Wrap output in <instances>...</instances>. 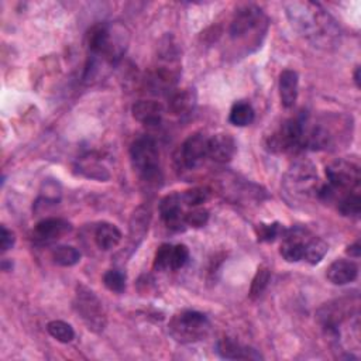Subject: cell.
Masks as SVG:
<instances>
[{"label": "cell", "mask_w": 361, "mask_h": 361, "mask_svg": "<svg viewBox=\"0 0 361 361\" xmlns=\"http://www.w3.org/2000/svg\"><path fill=\"white\" fill-rule=\"evenodd\" d=\"M286 18L292 29L317 49L334 47L340 37L336 20L313 2H291L285 5Z\"/></svg>", "instance_id": "cell-1"}, {"label": "cell", "mask_w": 361, "mask_h": 361, "mask_svg": "<svg viewBox=\"0 0 361 361\" xmlns=\"http://www.w3.org/2000/svg\"><path fill=\"white\" fill-rule=\"evenodd\" d=\"M127 36L125 29L109 23L95 25L87 34V46L89 51L84 80L91 82L101 72L103 65H115L126 50Z\"/></svg>", "instance_id": "cell-2"}, {"label": "cell", "mask_w": 361, "mask_h": 361, "mask_svg": "<svg viewBox=\"0 0 361 361\" xmlns=\"http://www.w3.org/2000/svg\"><path fill=\"white\" fill-rule=\"evenodd\" d=\"M327 184L320 185L317 198L326 203H336L351 192H360L361 172L355 163L347 160L333 161L326 167Z\"/></svg>", "instance_id": "cell-3"}, {"label": "cell", "mask_w": 361, "mask_h": 361, "mask_svg": "<svg viewBox=\"0 0 361 361\" xmlns=\"http://www.w3.org/2000/svg\"><path fill=\"white\" fill-rule=\"evenodd\" d=\"M267 29L268 19L264 12L254 5H247L234 13L229 27V37L234 44L247 46L250 53L251 46L257 49L261 44Z\"/></svg>", "instance_id": "cell-4"}, {"label": "cell", "mask_w": 361, "mask_h": 361, "mask_svg": "<svg viewBox=\"0 0 361 361\" xmlns=\"http://www.w3.org/2000/svg\"><path fill=\"white\" fill-rule=\"evenodd\" d=\"M282 188L289 202H303L317 196L320 185L316 167L306 160L293 163L284 175Z\"/></svg>", "instance_id": "cell-5"}, {"label": "cell", "mask_w": 361, "mask_h": 361, "mask_svg": "<svg viewBox=\"0 0 361 361\" xmlns=\"http://www.w3.org/2000/svg\"><path fill=\"white\" fill-rule=\"evenodd\" d=\"M130 160L133 168L144 182L158 184L163 179L160 168V151L153 137H137L130 147Z\"/></svg>", "instance_id": "cell-6"}, {"label": "cell", "mask_w": 361, "mask_h": 361, "mask_svg": "<svg viewBox=\"0 0 361 361\" xmlns=\"http://www.w3.org/2000/svg\"><path fill=\"white\" fill-rule=\"evenodd\" d=\"M210 330L206 315L198 310H182L175 313L170 323L168 331L172 338L182 344H191L203 340Z\"/></svg>", "instance_id": "cell-7"}, {"label": "cell", "mask_w": 361, "mask_h": 361, "mask_svg": "<svg viewBox=\"0 0 361 361\" xmlns=\"http://www.w3.org/2000/svg\"><path fill=\"white\" fill-rule=\"evenodd\" d=\"M74 308L82 322L94 333H102L108 323L106 309L98 295L85 285H78L75 291Z\"/></svg>", "instance_id": "cell-8"}, {"label": "cell", "mask_w": 361, "mask_h": 361, "mask_svg": "<svg viewBox=\"0 0 361 361\" xmlns=\"http://www.w3.org/2000/svg\"><path fill=\"white\" fill-rule=\"evenodd\" d=\"M306 113L284 120L279 127L268 136L267 147L274 153H296L303 150V125Z\"/></svg>", "instance_id": "cell-9"}, {"label": "cell", "mask_w": 361, "mask_h": 361, "mask_svg": "<svg viewBox=\"0 0 361 361\" xmlns=\"http://www.w3.org/2000/svg\"><path fill=\"white\" fill-rule=\"evenodd\" d=\"M209 137L202 133L189 136L181 147V161L185 168L195 170L208 158Z\"/></svg>", "instance_id": "cell-10"}, {"label": "cell", "mask_w": 361, "mask_h": 361, "mask_svg": "<svg viewBox=\"0 0 361 361\" xmlns=\"http://www.w3.org/2000/svg\"><path fill=\"white\" fill-rule=\"evenodd\" d=\"M182 206L181 194H171L161 199L160 215L170 230L179 232L185 229V212L182 210Z\"/></svg>", "instance_id": "cell-11"}, {"label": "cell", "mask_w": 361, "mask_h": 361, "mask_svg": "<svg viewBox=\"0 0 361 361\" xmlns=\"http://www.w3.org/2000/svg\"><path fill=\"white\" fill-rule=\"evenodd\" d=\"M72 230L68 220L61 217H47L40 220L33 230V239L37 243H51Z\"/></svg>", "instance_id": "cell-12"}, {"label": "cell", "mask_w": 361, "mask_h": 361, "mask_svg": "<svg viewBox=\"0 0 361 361\" xmlns=\"http://www.w3.org/2000/svg\"><path fill=\"white\" fill-rule=\"evenodd\" d=\"M237 151L236 141L233 136L227 133H219L209 137L208 141V157L216 163L226 164L232 161Z\"/></svg>", "instance_id": "cell-13"}, {"label": "cell", "mask_w": 361, "mask_h": 361, "mask_svg": "<svg viewBox=\"0 0 361 361\" xmlns=\"http://www.w3.org/2000/svg\"><path fill=\"white\" fill-rule=\"evenodd\" d=\"M216 353L224 360H261L262 355L253 347L244 346L230 337H223L216 344Z\"/></svg>", "instance_id": "cell-14"}, {"label": "cell", "mask_w": 361, "mask_h": 361, "mask_svg": "<svg viewBox=\"0 0 361 361\" xmlns=\"http://www.w3.org/2000/svg\"><path fill=\"white\" fill-rule=\"evenodd\" d=\"M326 277L334 285H347L357 279L358 265L351 260H336L327 268Z\"/></svg>", "instance_id": "cell-15"}, {"label": "cell", "mask_w": 361, "mask_h": 361, "mask_svg": "<svg viewBox=\"0 0 361 361\" xmlns=\"http://www.w3.org/2000/svg\"><path fill=\"white\" fill-rule=\"evenodd\" d=\"M133 118L144 126H158L163 120L164 109L161 103L154 101H139L132 108Z\"/></svg>", "instance_id": "cell-16"}, {"label": "cell", "mask_w": 361, "mask_h": 361, "mask_svg": "<svg viewBox=\"0 0 361 361\" xmlns=\"http://www.w3.org/2000/svg\"><path fill=\"white\" fill-rule=\"evenodd\" d=\"M298 87H299V77L292 70H285L279 75V99L285 109L293 108L298 101Z\"/></svg>", "instance_id": "cell-17"}, {"label": "cell", "mask_w": 361, "mask_h": 361, "mask_svg": "<svg viewBox=\"0 0 361 361\" xmlns=\"http://www.w3.org/2000/svg\"><path fill=\"white\" fill-rule=\"evenodd\" d=\"M122 240H123V234L115 224L108 222L98 224L95 230V243L101 250L103 251L113 250L122 243Z\"/></svg>", "instance_id": "cell-18"}, {"label": "cell", "mask_w": 361, "mask_h": 361, "mask_svg": "<svg viewBox=\"0 0 361 361\" xmlns=\"http://www.w3.org/2000/svg\"><path fill=\"white\" fill-rule=\"evenodd\" d=\"M196 102L194 89L172 91L168 99V108L174 115H186L189 113Z\"/></svg>", "instance_id": "cell-19"}, {"label": "cell", "mask_w": 361, "mask_h": 361, "mask_svg": "<svg viewBox=\"0 0 361 361\" xmlns=\"http://www.w3.org/2000/svg\"><path fill=\"white\" fill-rule=\"evenodd\" d=\"M327 250H329V246L324 240H322L320 237L308 234L303 246V261L312 265H316L323 260Z\"/></svg>", "instance_id": "cell-20"}, {"label": "cell", "mask_w": 361, "mask_h": 361, "mask_svg": "<svg viewBox=\"0 0 361 361\" xmlns=\"http://www.w3.org/2000/svg\"><path fill=\"white\" fill-rule=\"evenodd\" d=\"M254 118H255V112H254L253 106L248 102L240 101L232 106V110L229 115V122L233 126L246 127L253 123Z\"/></svg>", "instance_id": "cell-21"}, {"label": "cell", "mask_w": 361, "mask_h": 361, "mask_svg": "<svg viewBox=\"0 0 361 361\" xmlns=\"http://www.w3.org/2000/svg\"><path fill=\"white\" fill-rule=\"evenodd\" d=\"M51 258L61 267H72L81 261V253L72 246H58L53 250Z\"/></svg>", "instance_id": "cell-22"}, {"label": "cell", "mask_w": 361, "mask_h": 361, "mask_svg": "<svg viewBox=\"0 0 361 361\" xmlns=\"http://www.w3.org/2000/svg\"><path fill=\"white\" fill-rule=\"evenodd\" d=\"M337 210L343 216H350V217H358L361 213V196L360 192H351L341 199L336 202Z\"/></svg>", "instance_id": "cell-23"}, {"label": "cell", "mask_w": 361, "mask_h": 361, "mask_svg": "<svg viewBox=\"0 0 361 361\" xmlns=\"http://www.w3.org/2000/svg\"><path fill=\"white\" fill-rule=\"evenodd\" d=\"M80 174L91 178V179H98V181H106L109 179V172L106 171L105 167H102L96 158H85L80 163Z\"/></svg>", "instance_id": "cell-24"}, {"label": "cell", "mask_w": 361, "mask_h": 361, "mask_svg": "<svg viewBox=\"0 0 361 361\" xmlns=\"http://www.w3.org/2000/svg\"><path fill=\"white\" fill-rule=\"evenodd\" d=\"M47 330L51 337L60 343H71L75 338L72 326L64 320H53L47 324Z\"/></svg>", "instance_id": "cell-25"}, {"label": "cell", "mask_w": 361, "mask_h": 361, "mask_svg": "<svg viewBox=\"0 0 361 361\" xmlns=\"http://www.w3.org/2000/svg\"><path fill=\"white\" fill-rule=\"evenodd\" d=\"M270 279H271V271L267 265H260L254 278H253V282H251V286H250V298L251 299H257L260 298L264 291L267 289L268 284H270Z\"/></svg>", "instance_id": "cell-26"}, {"label": "cell", "mask_w": 361, "mask_h": 361, "mask_svg": "<svg viewBox=\"0 0 361 361\" xmlns=\"http://www.w3.org/2000/svg\"><path fill=\"white\" fill-rule=\"evenodd\" d=\"M105 286L115 293H122L126 289V274L120 270H109L103 275Z\"/></svg>", "instance_id": "cell-27"}, {"label": "cell", "mask_w": 361, "mask_h": 361, "mask_svg": "<svg viewBox=\"0 0 361 361\" xmlns=\"http://www.w3.org/2000/svg\"><path fill=\"white\" fill-rule=\"evenodd\" d=\"M181 198H182V203L185 206L198 208L209 199V191L205 188H194V189L182 192Z\"/></svg>", "instance_id": "cell-28"}, {"label": "cell", "mask_w": 361, "mask_h": 361, "mask_svg": "<svg viewBox=\"0 0 361 361\" xmlns=\"http://www.w3.org/2000/svg\"><path fill=\"white\" fill-rule=\"evenodd\" d=\"M172 247L171 244H163L154 257V270L156 271H168L171 270V258H172Z\"/></svg>", "instance_id": "cell-29"}, {"label": "cell", "mask_w": 361, "mask_h": 361, "mask_svg": "<svg viewBox=\"0 0 361 361\" xmlns=\"http://www.w3.org/2000/svg\"><path fill=\"white\" fill-rule=\"evenodd\" d=\"M188 260H189V248L185 244H177L172 247V258H171L172 271L184 268Z\"/></svg>", "instance_id": "cell-30"}, {"label": "cell", "mask_w": 361, "mask_h": 361, "mask_svg": "<svg viewBox=\"0 0 361 361\" xmlns=\"http://www.w3.org/2000/svg\"><path fill=\"white\" fill-rule=\"evenodd\" d=\"M209 220V212L205 209L194 208L189 212H185V224L191 227H203Z\"/></svg>", "instance_id": "cell-31"}, {"label": "cell", "mask_w": 361, "mask_h": 361, "mask_svg": "<svg viewBox=\"0 0 361 361\" xmlns=\"http://www.w3.org/2000/svg\"><path fill=\"white\" fill-rule=\"evenodd\" d=\"M284 233V229L279 223H271V224H260L257 229V236L260 241H274L278 236Z\"/></svg>", "instance_id": "cell-32"}, {"label": "cell", "mask_w": 361, "mask_h": 361, "mask_svg": "<svg viewBox=\"0 0 361 361\" xmlns=\"http://www.w3.org/2000/svg\"><path fill=\"white\" fill-rule=\"evenodd\" d=\"M16 243V236L12 230H9L6 226L0 227V248L4 253L11 250Z\"/></svg>", "instance_id": "cell-33"}, {"label": "cell", "mask_w": 361, "mask_h": 361, "mask_svg": "<svg viewBox=\"0 0 361 361\" xmlns=\"http://www.w3.org/2000/svg\"><path fill=\"white\" fill-rule=\"evenodd\" d=\"M346 253H347L350 257H353V258H358V257H360V253H361L360 243H358V241H355L354 244L348 246V247H347V250H346Z\"/></svg>", "instance_id": "cell-34"}, {"label": "cell", "mask_w": 361, "mask_h": 361, "mask_svg": "<svg viewBox=\"0 0 361 361\" xmlns=\"http://www.w3.org/2000/svg\"><path fill=\"white\" fill-rule=\"evenodd\" d=\"M354 82H355L357 88L361 87V84H360V67H357L355 71H354Z\"/></svg>", "instance_id": "cell-35"}]
</instances>
